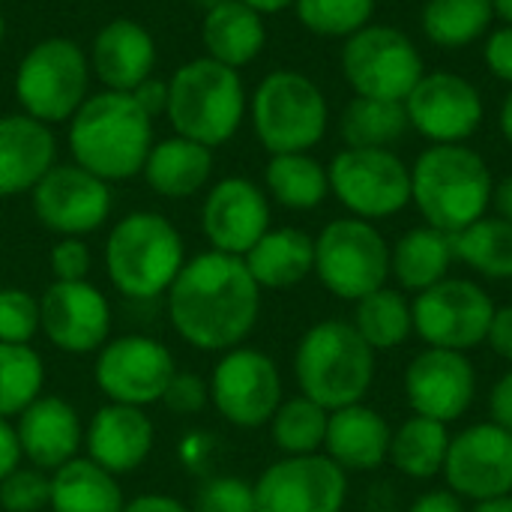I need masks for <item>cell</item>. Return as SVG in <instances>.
Instances as JSON below:
<instances>
[{
    "instance_id": "cell-1",
    "label": "cell",
    "mask_w": 512,
    "mask_h": 512,
    "mask_svg": "<svg viewBox=\"0 0 512 512\" xmlns=\"http://www.w3.org/2000/svg\"><path fill=\"white\" fill-rule=\"evenodd\" d=\"M261 288L237 255L204 252L183 264L168 288V315L183 342L198 351H231L252 333Z\"/></svg>"
},
{
    "instance_id": "cell-2",
    "label": "cell",
    "mask_w": 512,
    "mask_h": 512,
    "mask_svg": "<svg viewBox=\"0 0 512 512\" xmlns=\"http://www.w3.org/2000/svg\"><path fill=\"white\" fill-rule=\"evenodd\" d=\"M153 147V123L132 99V93L105 90L75 111L69 129V150L75 165L99 180H129L144 171Z\"/></svg>"
},
{
    "instance_id": "cell-3",
    "label": "cell",
    "mask_w": 512,
    "mask_h": 512,
    "mask_svg": "<svg viewBox=\"0 0 512 512\" xmlns=\"http://www.w3.org/2000/svg\"><path fill=\"white\" fill-rule=\"evenodd\" d=\"M492 192V171L468 144H432L411 168V201L426 225L450 237L486 216Z\"/></svg>"
},
{
    "instance_id": "cell-4",
    "label": "cell",
    "mask_w": 512,
    "mask_h": 512,
    "mask_svg": "<svg viewBox=\"0 0 512 512\" xmlns=\"http://www.w3.org/2000/svg\"><path fill=\"white\" fill-rule=\"evenodd\" d=\"M300 393L327 411L360 405L375 381V351L348 321H321L297 345Z\"/></svg>"
},
{
    "instance_id": "cell-5",
    "label": "cell",
    "mask_w": 512,
    "mask_h": 512,
    "mask_svg": "<svg viewBox=\"0 0 512 512\" xmlns=\"http://www.w3.org/2000/svg\"><path fill=\"white\" fill-rule=\"evenodd\" d=\"M246 111V90L237 69L210 57L180 66L168 84V117L180 138L219 147L234 138Z\"/></svg>"
},
{
    "instance_id": "cell-6",
    "label": "cell",
    "mask_w": 512,
    "mask_h": 512,
    "mask_svg": "<svg viewBox=\"0 0 512 512\" xmlns=\"http://www.w3.org/2000/svg\"><path fill=\"white\" fill-rule=\"evenodd\" d=\"M183 264V237L159 213H129L114 225L105 243L108 279L132 300L165 294Z\"/></svg>"
},
{
    "instance_id": "cell-7",
    "label": "cell",
    "mask_w": 512,
    "mask_h": 512,
    "mask_svg": "<svg viewBox=\"0 0 512 512\" xmlns=\"http://www.w3.org/2000/svg\"><path fill=\"white\" fill-rule=\"evenodd\" d=\"M327 99L321 87L294 69L270 72L252 96L258 141L273 153H306L327 132Z\"/></svg>"
},
{
    "instance_id": "cell-8",
    "label": "cell",
    "mask_w": 512,
    "mask_h": 512,
    "mask_svg": "<svg viewBox=\"0 0 512 512\" xmlns=\"http://www.w3.org/2000/svg\"><path fill=\"white\" fill-rule=\"evenodd\" d=\"M90 63L84 51L63 36L36 42L15 72V96L27 117L39 123H63L87 99Z\"/></svg>"
},
{
    "instance_id": "cell-9",
    "label": "cell",
    "mask_w": 512,
    "mask_h": 512,
    "mask_svg": "<svg viewBox=\"0 0 512 512\" xmlns=\"http://www.w3.org/2000/svg\"><path fill=\"white\" fill-rule=\"evenodd\" d=\"M423 72L420 48L399 27L366 24L342 45V75L357 96L405 102Z\"/></svg>"
},
{
    "instance_id": "cell-10",
    "label": "cell",
    "mask_w": 512,
    "mask_h": 512,
    "mask_svg": "<svg viewBox=\"0 0 512 512\" xmlns=\"http://www.w3.org/2000/svg\"><path fill=\"white\" fill-rule=\"evenodd\" d=\"M315 273L330 294L357 303L384 288L390 276V246L366 219H333L315 240Z\"/></svg>"
},
{
    "instance_id": "cell-11",
    "label": "cell",
    "mask_w": 512,
    "mask_h": 512,
    "mask_svg": "<svg viewBox=\"0 0 512 512\" xmlns=\"http://www.w3.org/2000/svg\"><path fill=\"white\" fill-rule=\"evenodd\" d=\"M330 192L357 219L375 222L411 204V168L393 150L345 147L327 168Z\"/></svg>"
},
{
    "instance_id": "cell-12",
    "label": "cell",
    "mask_w": 512,
    "mask_h": 512,
    "mask_svg": "<svg viewBox=\"0 0 512 512\" xmlns=\"http://www.w3.org/2000/svg\"><path fill=\"white\" fill-rule=\"evenodd\" d=\"M414 330L429 348L447 351H471L486 342L495 306L492 297L468 279H444L417 294L414 306Z\"/></svg>"
},
{
    "instance_id": "cell-13",
    "label": "cell",
    "mask_w": 512,
    "mask_h": 512,
    "mask_svg": "<svg viewBox=\"0 0 512 512\" xmlns=\"http://www.w3.org/2000/svg\"><path fill=\"white\" fill-rule=\"evenodd\" d=\"M210 399L228 423L258 429L270 423L282 405L279 369L255 348H231L213 369Z\"/></svg>"
},
{
    "instance_id": "cell-14",
    "label": "cell",
    "mask_w": 512,
    "mask_h": 512,
    "mask_svg": "<svg viewBox=\"0 0 512 512\" xmlns=\"http://www.w3.org/2000/svg\"><path fill=\"white\" fill-rule=\"evenodd\" d=\"M411 129L432 144H465L483 123L486 105L474 81L456 72H423L405 99Z\"/></svg>"
},
{
    "instance_id": "cell-15",
    "label": "cell",
    "mask_w": 512,
    "mask_h": 512,
    "mask_svg": "<svg viewBox=\"0 0 512 512\" xmlns=\"http://www.w3.org/2000/svg\"><path fill=\"white\" fill-rule=\"evenodd\" d=\"M345 471L330 456H288L255 483L258 512H342Z\"/></svg>"
},
{
    "instance_id": "cell-16",
    "label": "cell",
    "mask_w": 512,
    "mask_h": 512,
    "mask_svg": "<svg viewBox=\"0 0 512 512\" xmlns=\"http://www.w3.org/2000/svg\"><path fill=\"white\" fill-rule=\"evenodd\" d=\"M174 372L171 351L150 336H120L105 342L96 360L99 390L111 402L132 408L159 402Z\"/></svg>"
},
{
    "instance_id": "cell-17",
    "label": "cell",
    "mask_w": 512,
    "mask_h": 512,
    "mask_svg": "<svg viewBox=\"0 0 512 512\" xmlns=\"http://www.w3.org/2000/svg\"><path fill=\"white\" fill-rule=\"evenodd\" d=\"M444 477L459 498L492 501L512 492V432L477 423L456 438L444 459Z\"/></svg>"
},
{
    "instance_id": "cell-18",
    "label": "cell",
    "mask_w": 512,
    "mask_h": 512,
    "mask_svg": "<svg viewBox=\"0 0 512 512\" xmlns=\"http://www.w3.org/2000/svg\"><path fill=\"white\" fill-rule=\"evenodd\" d=\"M36 219L63 237L96 231L111 213V189L81 165H54L33 186Z\"/></svg>"
},
{
    "instance_id": "cell-19",
    "label": "cell",
    "mask_w": 512,
    "mask_h": 512,
    "mask_svg": "<svg viewBox=\"0 0 512 512\" xmlns=\"http://www.w3.org/2000/svg\"><path fill=\"white\" fill-rule=\"evenodd\" d=\"M405 393L417 417L453 423L471 408L477 375L462 351L426 348L411 360L405 372Z\"/></svg>"
},
{
    "instance_id": "cell-20",
    "label": "cell",
    "mask_w": 512,
    "mask_h": 512,
    "mask_svg": "<svg viewBox=\"0 0 512 512\" xmlns=\"http://www.w3.org/2000/svg\"><path fill=\"white\" fill-rule=\"evenodd\" d=\"M39 327L66 354H90L105 345L111 309L99 288L84 282H54L39 300Z\"/></svg>"
},
{
    "instance_id": "cell-21",
    "label": "cell",
    "mask_w": 512,
    "mask_h": 512,
    "mask_svg": "<svg viewBox=\"0 0 512 512\" xmlns=\"http://www.w3.org/2000/svg\"><path fill=\"white\" fill-rule=\"evenodd\" d=\"M201 225L216 252L243 258L270 231V204L252 180L225 177L210 189Z\"/></svg>"
},
{
    "instance_id": "cell-22",
    "label": "cell",
    "mask_w": 512,
    "mask_h": 512,
    "mask_svg": "<svg viewBox=\"0 0 512 512\" xmlns=\"http://www.w3.org/2000/svg\"><path fill=\"white\" fill-rule=\"evenodd\" d=\"M18 447L39 471H57L75 459L81 447V423L60 396H39L18 414Z\"/></svg>"
},
{
    "instance_id": "cell-23",
    "label": "cell",
    "mask_w": 512,
    "mask_h": 512,
    "mask_svg": "<svg viewBox=\"0 0 512 512\" xmlns=\"http://www.w3.org/2000/svg\"><path fill=\"white\" fill-rule=\"evenodd\" d=\"M153 450V423L141 408L132 405H105L96 411L87 429V453L90 462L105 468L108 474H129Z\"/></svg>"
},
{
    "instance_id": "cell-24",
    "label": "cell",
    "mask_w": 512,
    "mask_h": 512,
    "mask_svg": "<svg viewBox=\"0 0 512 512\" xmlns=\"http://www.w3.org/2000/svg\"><path fill=\"white\" fill-rule=\"evenodd\" d=\"M54 153V135L45 123L24 114L0 117V198L33 192L54 168Z\"/></svg>"
},
{
    "instance_id": "cell-25",
    "label": "cell",
    "mask_w": 512,
    "mask_h": 512,
    "mask_svg": "<svg viewBox=\"0 0 512 512\" xmlns=\"http://www.w3.org/2000/svg\"><path fill=\"white\" fill-rule=\"evenodd\" d=\"M90 60L108 90L132 93L141 81L150 78L156 63V45L138 21L114 18L96 33Z\"/></svg>"
},
{
    "instance_id": "cell-26",
    "label": "cell",
    "mask_w": 512,
    "mask_h": 512,
    "mask_svg": "<svg viewBox=\"0 0 512 512\" xmlns=\"http://www.w3.org/2000/svg\"><path fill=\"white\" fill-rule=\"evenodd\" d=\"M390 441L393 429L390 423L366 408V405H348L339 411H330L327 423V456L342 471H375L390 459Z\"/></svg>"
},
{
    "instance_id": "cell-27",
    "label": "cell",
    "mask_w": 512,
    "mask_h": 512,
    "mask_svg": "<svg viewBox=\"0 0 512 512\" xmlns=\"http://www.w3.org/2000/svg\"><path fill=\"white\" fill-rule=\"evenodd\" d=\"M258 288H294L315 270V240L300 228L267 231L243 255Z\"/></svg>"
},
{
    "instance_id": "cell-28",
    "label": "cell",
    "mask_w": 512,
    "mask_h": 512,
    "mask_svg": "<svg viewBox=\"0 0 512 512\" xmlns=\"http://www.w3.org/2000/svg\"><path fill=\"white\" fill-rule=\"evenodd\" d=\"M201 36L210 60L240 69L261 54L267 42V27L261 12H255L240 0H228L204 15Z\"/></svg>"
},
{
    "instance_id": "cell-29",
    "label": "cell",
    "mask_w": 512,
    "mask_h": 512,
    "mask_svg": "<svg viewBox=\"0 0 512 512\" xmlns=\"http://www.w3.org/2000/svg\"><path fill=\"white\" fill-rule=\"evenodd\" d=\"M213 171L210 147L189 138H168L150 147L144 162V177L150 189L162 198H189L195 195Z\"/></svg>"
},
{
    "instance_id": "cell-30",
    "label": "cell",
    "mask_w": 512,
    "mask_h": 512,
    "mask_svg": "<svg viewBox=\"0 0 512 512\" xmlns=\"http://www.w3.org/2000/svg\"><path fill=\"white\" fill-rule=\"evenodd\" d=\"M453 264V243L450 234L423 225L411 228L399 237L396 249H390V273L399 279L405 291H426L447 279Z\"/></svg>"
},
{
    "instance_id": "cell-31",
    "label": "cell",
    "mask_w": 512,
    "mask_h": 512,
    "mask_svg": "<svg viewBox=\"0 0 512 512\" xmlns=\"http://www.w3.org/2000/svg\"><path fill=\"white\" fill-rule=\"evenodd\" d=\"M54 512H123V492L105 468L90 459H72L51 477Z\"/></svg>"
},
{
    "instance_id": "cell-32",
    "label": "cell",
    "mask_w": 512,
    "mask_h": 512,
    "mask_svg": "<svg viewBox=\"0 0 512 512\" xmlns=\"http://www.w3.org/2000/svg\"><path fill=\"white\" fill-rule=\"evenodd\" d=\"M492 0H426L420 24L432 45L459 51L483 39L492 27Z\"/></svg>"
},
{
    "instance_id": "cell-33",
    "label": "cell",
    "mask_w": 512,
    "mask_h": 512,
    "mask_svg": "<svg viewBox=\"0 0 512 512\" xmlns=\"http://www.w3.org/2000/svg\"><path fill=\"white\" fill-rule=\"evenodd\" d=\"M408 129L411 123L405 114V102H390V99L354 96L339 117V132L345 147L390 150V144H396Z\"/></svg>"
},
{
    "instance_id": "cell-34",
    "label": "cell",
    "mask_w": 512,
    "mask_h": 512,
    "mask_svg": "<svg viewBox=\"0 0 512 512\" xmlns=\"http://www.w3.org/2000/svg\"><path fill=\"white\" fill-rule=\"evenodd\" d=\"M447 450H450L447 423L414 414L393 435L390 462L411 480H432L444 471Z\"/></svg>"
},
{
    "instance_id": "cell-35",
    "label": "cell",
    "mask_w": 512,
    "mask_h": 512,
    "mask_svg": "<svg viewBox=\"0 0 512 512\" xmlns=\"http://www.w3.org/2000/svg\"><path fill=\"white\" fill-rule=\"evenodd\" d=\"M264 180H267L270 195L288 210H312L330 192L327 168L318 159H312L309 153L273 156L267 162Z\"/></svg>"
},
{
    "instance_id": "cell-36",
    "label": "cell",
    "mask_w": 512,
    "mask_h": 512,
    "mask_svg": "<svg viewBox=\"0 0 512 512\" xmlns=\"http://www.w3.org/2000/svg\"><path fill=\"white\" fill-rule=\"evenodd\" d=\"M453 258L465 261L486 279H512V222L501 216H483L465 231L450 237Z\"/></svg>"
},
{
    "instance_id": "cell-37",
    "label": "cell",
    "mask_w": 512,
    "mask_h": 512,
    "mask_svg": "<svg viewBox=\"0 0 512 512\" xmlns=\"http://www.w3.org/2000/svg\"><path fill=\"white\" fill-rule=\"evenodd\" d=\"M354 327L372 345V351H390L411 336L414 315L399 291L378 288L369 297L357 300Z\"/></svg>"
},
{
    "instance_id": "cell-38",
    "label": "cell",
    "mask_w": 512,
    "mask_h": 512,
    "mask_svg": "<svg viewBox=\"0 0 512 512\" xmlns=\"http://www.w3.org/2000/svg\"><path fill=\"white\" fill-rule=\"evenodd\" d=\"M270 423H273V441L282 453L312 456L318 453V447H324L330 411L306 396H297L282 402Z\"/></svg>"
},
{
    "instance_id": "cell-39",
    "label": "cell",
    "mask_w": 512,
    "mask_h": 512,
    "mask_svg": "<svg viewBox=\"0 0 512 512\" xmlns=\"http://www.w3.org/2000/svg\"><path fill=\"white\" fill-rule=\"evenodd\" d=\"M45 369L30 345L0 342V417H18L30 402L39 399Z\"/></svg>"
},
{
    "instance_id": "cell-40",
    "label": "cell",
    "mask_w": 512,
    "mask_h": 512,
    "mask_svg": "<svg viewBox=\"0 0 512 512\" xmlns=\"http://www.w3.org/2000/svg\"><path fill=\"white\" fill-rule=\"evenodd\" d=\"M294 9L306 30L330 39H348L372 24L375 0H294Z\"/></svg>"
},
{
    "instance_id": "cell-41",
    "label": "cell",
    "mask_w": 512,
    "mask_h": 512,
    "mask_svg": "<svg viewBox=\"0 0 512 512\" xmlns=\"http://www.w3.org/2000/svg\"><path fill=\"white\" fill-rule=\"evenodd\" d=\"M51 504V477L39 468H15L0 480V507L6 512H42Z\"/></svg>"
},
{
    "instance_id": "cell-42",
    "label": "cell",
    "mask_w": 512,
    "mask_h": 512,
    "mask_svg": "<svg viewBox=\"0 0 512 512\" xmlns=\"http://www.w3.org/2000/svg\"><path fill=\"white\" fill-rule=\"evenodd\" d=\"M39 330V300L21 288H0V342L27 345Z\"/></svg>"
},
{
    "instance_id": "cell-43",
    "label": "cell",
    "mask_w": 512,
    "mask_h": 512,
    "mask_svg": "<svg viewBox=\"0 0 512 512\" xmlns=\"http://www.w3.org/2000/svg\"><path fill=\"white\" fill-rule=\"evenodd\" d=\"M195 512H258L255 486L240 477H210L195 495Z\"/></svg>"
},
{
    "instance_id": "cell-44",
    "label": "cell",
    "mask_w": 512,
    "mask_h": 512,
    "mask_svg": "<svg viewBox=\"0 0 512 512\" xmlns=\"http://www.w3.org/2000/svg\"><path fill=\"white\" fill-rule=\"evenodd\" d=\"M210 399V387L198 378V375H189V372H174V378L168 381L165 393H162V405L171 411V414H180V417H189V414H198Z\"/></svg>"
},
{
    "instance_id": "cell-45",
    "label": "cell",
    "mask_w": 512,
    "mask_h": 512,
    "mask_svg": "<svg viewBox=\"0 0 512 512\" xmlns=\"http://www.w3.org/2000/svg\"><path fill=\"white\" fill-rule=\"evenodd\" d=\"M51 270L57 282H84L90 273V249L78 237H63L51 249Z\"/></svg>"
},
{
    "instance_id": "cell-46",
    "label": "cell",
    "mask_w": 512,
    "mask_h": 512,
    "mask_svg": "<svg viewBox=\"0 0 512 512\" xmlns=\"http://www.w3.org/2000/svg\"><path fill=\"white\" fill-rule=\"evenodd\" d=\"M483 60L498 81H507L512 87V24H504L486 36Z\"/></svg>"
},
{
    "instance_id": "cell-47",
    "label": "cell",
    "mask_w": 512,
    "mask_h": 512,
    "mask_svg": "<svg viewBox=\"0 0 512 512\" xmlns=\"http://www.w3.org/2000/svg\"><path fill=\"white\" fill-rule=\"evenodd\" d=\"M132 99L141 105V111L153 120L156 114L168 111V84L165 81H156V78H147L141 81L135 90H132Z\"/></svg>"
},
{
    "instance_id": "cell-48",
    "label": "cell",
    "mask_w": 512,
    "mask_h": 512,
    "mask_svg": "<svg viewBox=\"0 0 512 512\" xmlns=\"http://www.w3.org/2000/svg\"><path fill=\"white\" fill-rule=\"evenodd\" d=\"M486 342L492 345V351L498 357H504V360L512 363V306L495 309V318H492V327H489Z\"/></svg>"
},
{
    "instance_id": "cell-49",
    "label": "cell",
    "mask_w": 512,
    "mask_h": 512,
    "mask_svg": "<svg viewBox=\"0 0 512 512\" xmlns=\"http://www.w3.org/2000/svg\"><path fill=\"white\" fill-rule=\"evenodd\" d=\"M489 411H492V423L512 432V372H507L489 396Z\"/></svg>"
},
{
    "instance_id": "cell-50",
    "label": "cell",
    "mask_w": 512,
    "mask_h": 512,
    "mask_svg": "<svg viewBox=\"0 0 512 512\" xmlns=\"http://www.w3.org/2000/svg\"><path fill=\"white\" fill-rule=\"evenodd\" d=\"M21 462V447H18V435L15 429L0 417V480L9 477Z\"/></svg>"
},
{
    "instance_id": "cell-51",
    "label": "cell",
    "mask_w": 512,
    "mask_h": 512,
    "mask_svg": "<svg viewBox=\"0 0 512 512\" xmlns=\"http://www.w3.org/2000/svg\"><path fill=\"white\" fill-rule=\"evenodd\" d=\"M411 512H465V507L456 492H426L411 504Z\"/></svg>"
},
{
    "instance_id": "cell-52",
    "label": "cell",
    "mask_w": 512,
    "mask_h": 512,
    "mask_svg": "<svg viewBox=\"0 0 512 512\" xmlns=\"http://www.w3.org/2000/svg\"><path fill=\"white\" fill-rule=\"evenodd\" d=\"M123 512H192L189 507H183L177 498L168 495H141L132 504H126Z\"/></svg>"
},
{
    "instance_id": "cell-53",
    "label": "cell",
    "mask_w": 512,
    "mask_h": 512,
    "mask_svg": "<svg viewBox=\"0 0 512 512\" xmlns=\"http://www.w3.org/2000/svg\"><path fill=\"white\" fill-rule=\"evenodd\" d=\"M492 204H495V210H498V216H501V219L512 222V174L510 177H504V180L495 186V192H492Z\"/></svg>"
},
{
    "instance_id": "cell-54",
    "label": "cell",
    "mask_w": 512,
    "mask_h": 512,
    "mask_svg": "<svg viewBox=\"0 0 512 512\" xmlns=\"http://www.w3.org/2000/svg\"><path fill=\"white\" fill-rule=\"evenodd\" d=\"M240 3L252 6V9H255V12H261V15H270V12H282V9L294 6V0H240Z\"/></svg>"
},
{
    "instance_id": "cell-55",
    "label": "cell",
    "mask_w": 512,
    "mask_h": 512,
    "mask_svg": "<svg viewBox=\"0 0 512 512\" xmlns=\"http://www.w3.org/2000/svg\"><path fill=\"white\" fill-rule=\"evenodd\" d=\"M498 123H501V135L507 138V144L512 147V90L507 93L504 105H501V117H498Z\"/></svg>"
},
{
    "instance_id": "cell-56",
    "label": "cell",
    "mask_w": 512,
    "mask_h": 512,
    "mask_svg": "<svg viewBox=\"0 0 512 512\" xmlns=\"http://www.w3.org/2000/svg\"><path fill=\"white\" fill-rule=\"evenodd\" d=\"M474 512H512V495H504V498H492V501H480Z\"/></svg>"
},
{
    "instance_id": "cell-57",
    "label": "cell",
    "mask_w": 512,
    "mask_h": 512,
    "mask_svg": "<svg viewBox=\"0 0 512 512\" xmlns=\"http://www.w3.org/2000/svg\"><path fill=\"white\" fill-rule=\"evenodd\" d=\"M495 6V15L504 18V24H512V0H492Z\"/></svg>"
},
{
    "instance_id": "cell-58",
    "label": "cell",
    "mask_w": 512,
    "mask_h": 512,
    "mask_svg": "<svg viewBox=\"0 0 512 512\" xmlns=\"http://www.w3.org/2000/svg\"><path fill=\"white\" fill-rule=\"evenodd\" d=\"M192 6H198V9H204V15L210 12V9H216V6H222V3H228V0H189Z\"/></svg>"
},
{
    "instance_id": "cell-59",
    "label": "cell",
    "mask_w": 512,
    "mask_h": 512,
    "mask_svg": "<svg viewBox=\"0 0 512 512\" xmlns=\"http://www.w3.org/2000/svg\"><path fill=\"white\" fill-rule=\"evenodd\" d=\"M3 30H6V24H3V12H0V42H3Z\"/></svg>"
}]
</instances>
